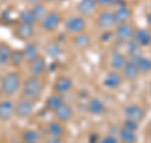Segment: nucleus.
<instances>
[{"instance_id":"f257e3e1","label":"nucleus","mask_w":151,"mask_h":143,"mask_svg":"<svg viewBox=\"0 0 151 143\" xmlns=\"http://www.w3.org/2000/svg\"><path fill=\"white\" fill-rule=\"evenodd\" d=\"M20 93L22 98H25L33 103L39 101L44 93V81L42 80V77L29 76L22 82Z\"/></svg>"},{"instance_id":"f03ea898","label":"nucleus","mask_w":151,"mask_h":143,"mask_svg":"<svg viewBox=\"0 0 151 143\" xmlns=\"http://www.w3.org/2000/svg\"><path fill=\"white\" fill-rule=\"evenodd\" d=\"M22 79L18 72H8L0 80V91L5 98L14 96L22 88Z\"/></svg>"},{"instance_id":"7ed1b4c3","label":"nucleus","mask_w":151,"mask_h":143,"mask_svg":"<svg viewBox=\"0 0 151 143\" xmlns=\"http://www.w3.org/2000/svg\"><path fill=\"white\" fill-rule=\"evenodd\" d=\"M62 23V15L55 10H48V13L38 22L40 29L44 32H54Z\"/></svg>"},{"instance_id":"20e7f679","label":"nucleus","mask_w":151,"mask_h":143,"mask_svg":"<svg viewBox=\"0 0 151 143\" xmlns=\"http://www.w3.org/2000/svg\"><path fill=\"white\" fill-rule=\"evenodd\" d=\"M35 103L30 101L25 98H20L14 103V117L18 119H28L34 113Z\"/></svg>"},{"instance_id":"39448f33","label":"nucleus","mask_w":151,"mask_h":143,"mask_svg":"<svg viewBox=\"0 0 151 143\" xmlns=\"http://www.w3.org/2000/svg\"><path fill=\"white\" fill-rule=\"evenodd\" d=\"M87 28V22L86 18H83L81 15H70L64 20V29L65 32H68L69 34H79L83 33Z\"/></svg>"},{"instance_id":"423d86ee","label":"nucleus","mask_w":151,"mask_h":143,"mask_svg":"<svg viewBox=\"0 0 151 143\" xmlns=\"http://www.w3.org/2000/svg\"><path fill=\"white\" fill-rule=\"evenodd\" d=\"M115 27L116 28H115V32H113V37L116 38V42H119L121 45H125L132 39V34H134L135 28L130 24V22L117 24Z\"/></svg>"},{"instance_id":"0eeeda50","label":"nucleus","mask_w":151,"mask_h":143,"mask_svg":"<svg viewBox=\"0 0 151 143\" xmlns=\"http://www.w3.org/2000/svg\"><path fill=\"white\" fill-rule=\"evenodd\" d=\"M122 113H124V117L127 119H131V120L135 122H142L145 118V109L142 107H140L139 104H127L122 109Z\"/></svg>"},{"instance_id":"6e6552de","label":"nucleus","mask_w":151,"mask_h":143,"mask_svg":"<svg viewBox=\"0 0 151 143\" xmlns=\"http://www.w3.org/2000/svg\"><path fill=\"white\" fill-rule=\"evenodd\" d=\"M96 24L97 27L102 31H108L116 26L115 23V18H113V13L110 9H103L102 12L96 18Z\"/></svg>"},{"instance_id":"1a4fd4ad","label":"nucleus","mask_w":151,"mask_h":143,"mask_svg":"<svg viewBox=\"0 0 151 143\" xmlns=\"http://www.w3.org/2000/svg\"><path fill=\"white\" fill-rule=\"evenodd\" d=\"M28 71H29L30 76L34 77H42L47 72V61L44 56H38L30 62H28Z\"/></svg>"},{"instance_id":"9d476101","label":"nucleus","mask_w":151,"mask_h":143,"mask_svg":"<svg viewBox=\"0 0 151 143\" xmlns=\"http://www.w3.org/2000/svg\"><path fill=\"white\" fill-rule=\"evenodd\" d=\"M35 34V28L34 26H29L25 23L18 22L14 27V36L20 41H30Z\"/></svg>"},{"instance_id":"9b49d317","label":"nucleus","mask_w":151,"mask_h":143,"mask_svg":"<svg viewBox=\"0 0 151 143\" xmlns=\"http://www.w3.org/2000/svg\"><path fill=\"white\" fill-rule=\"evenodd\" d=\"M122 82H124V77L120 71H110L105 75V77L102 80V85L108 90H116L119 89Z\"/></svg>"},{"instance_id":"f8f14e48","label":"nucleus","mask_w":151,"mask_h":143,"mask_svg":"<svg viewBox=\"0 0 151 143\" xmlns=\"http://www.w3.org/2000/svg\"><path fill=\"white\" fill-rule=\"evenodd\" d=\"M73 89V81L70 77L65 75H60L54 80L53 84V91L59 94V95H64L68 94L70 90Z\"/></svg>"},{"instance_id":"ddd939ff","label":"nucleus","mask_w":151,"mask_h":143,"mask_svg":"<svg viewBox=\"0 0 151 143\" xmlns=\"http://www.w3.org/2000/svg\"><path fill=\"white\" fill-rule=\"evenodd\" d=\"M132 41L141 48L149 47L151 43V32L147 28H135L134 34H132Z\"/></svg>"},{"instance_id":"4468645a","label":"nucleus","mask_w":151,"mask_h":143,"mask_svg":"<svg viewBox=\"0 0 151 143\" xmlns=\"http://www.w3.org/2000/svg\"><path fill=\"white\" fill-rule=\"evenodd\" d=\"M53 115H54L55 120H58L60 123H63V124H65V123H68V122L72 120V118L74 115V110H73V108L70 107L68 103H63L62 105H60L53 113Z\"/></svg>"},{"instance_id":"2eb2a0df","label":"nucleus","mask_w":151,"mask_h":143,"mask_svg":"<svg viewBox=\"0 0 151 143\" xmlns=\"http://www.w3.org/2000/svg\"><path fill=\"white\" fill-rule=\"evenodd\" d=\"M14 117V101L10 98L0 100V122H9Z\"/></svg>"},{"instance_id":"dca6fc26","label":"nucleus","mask_w":151,"mask_h":143,"mask_svg":"<svg viewBox=\"0 0 151 143\" xmlns=\"http://www.w3.org/2000/svg\"><path fill=\"white\" fill-rule=\"evenodd\" d=\"M126 62H127L126 55L122 53V52H120L119 50L111 52L110 57H108V65H110V67H111L112 71H120L121 72V70L125 66Z\"/></svg>"},{"instance_id":"f3484780","label":"nucleus","mask_w":151,"mask_h":143,"mask_svg":"<svg viewBox=\"0 0 151 143\" xmlns=\"http://www.w3.org/2000/svg\"><path fill=\"white\" fill-rule=\"evenodd\" d=\"M86 108H87V112L91 114V115H93V117H101L107 110L105 103H103L101 99H98V98L88 99Z\"/></svg>"},{"instance_id":"a211bd4d","label":"nucleus","mask_w":151,"mask_h":143,"mask_svg":"<svg viewBox=\"0 0 151 143\" xmlns=\"http://www.w3.org/2000/svg\"><path fill=\"white\" fill-rule=\"evenodd\" d=\"M97 5L94 3V0H79L77 4V12L78 15H81L83 18L91 17L96 13Z\"/></svg>"},{"instance_id":"6ab92c4d","label":"nucleus","mask_w":151,"mask_h":143,"mask_svg":"<svg viewBox=\"0 0 151 143\" xmlns=\"http://www.w3.org/2000/svg\"><path fill=\"white\" fill-rule=\"evenodd\" d=\"M113 13V18H115V23L117 24H122V23H129L130 19L132 18V10L125 4V5L117 7Z\"/></svg>"},{"instance_id":"aec40b11","label":"nucleus","mask_w":151,"mask_h":143,"mask_svg":"<svg viewBox=\"0 0 151 143\" xmlns=\"http://www.w3.org/2000/svg\"><path fill=\"white\" fill-rule=\"evenodd\" d=\"M121 75H122V77H124V80L135 81L140 76V72L137 70V66H136V63L132 62V61L127 60V62L125 63V66L121 70Z\"/></svg>"},{"instance_id":"412c9836","label":"nucleus","mask_w":151,"mask_h":143,"mask_svg":"<svg viewBox=\"0 0 151 143\" xmlns=\"http://www.w3.org/2000/svg\"><path fill=\"white\" fill-rule=\"evenodd\" d=\"M65 133V128H64V124L60 123L58 120H49L47 123V134L48 136H52V137H59V138H63Z\"/></svg>"},{"instance_id":"4be33fe9","label":"nucleus","mask_w":151,"mask_h":143,"mask_svg":"<svg viewBox=\"0 0 151 143\" xmlns=\"http://www.w3.org/2000/svg\"><path fill=\"white\" fill-rule=\"evenodd\" d=\"M91 43H92L91 36L86 32L79 33V34H74L72 37V45L78 50H86L91 46Z\"/></svg>"},{"instance_id":"5701e85b","label":"nucleus","mask_w":151,"mask_h":143,"mask_svg":"<svg viewBox=\"0 0 151 143\" xmlns=\"http://www.w3.org/2000/svg\"><path fill=\"white\" fill-rule=\"evenodd\" d=\"M23 55H24L25 62H30L34 58H37L38 56H40V51H39V46L35 42H27L24 48L22 50Z\"/></svg>"},{"instance_id":"b1692460","label":"nucleus","mask_w":151,"mask_h":143,"mask_svg":"<svg viewBox=\"0 0 151 143\" xmlns=\"http://www.w3.org/2000/svg\"><path fill=\"white\" fill-rule=\"evenodd\" d=\"M63 103H64L63 95H59V94H57V93H53V94H50L49 96L47 98L44 107H45L47 110L54 113L57 109H58L60 105H62Z\"/></svg>"},{"instance_id":"393cba45","label":"nucleus","mask_w":151,"mask_h":143,"mask_svg":"<svg viewBox=\"0 0 151 143\" xmlns=\"http://www.w3.org/2000/svg\"><path fill=\"white\" fill-rule=\"evenodd\" d=\"M44 52L45 55L49 57V58H53V60H57L62 56V47L58 43L57 41H49L48 43L44 46Z\"/></svg>"},{"instance_id":"a878e982","label":"nucleus","mask_w":151,"mask_h":143,"mask_svg":"<svg viewBox=\"0 0 151 143\" xmlns=\"http://www.w3.org/2000/svg\"><path fill=\"white\" fill-rule=\"evenodd\" d=\"M20 141L23 143H40L42 137L38 131L28 128V129H24L20 133Z\"/></svg>"},{"instance_id":"bb28decb","label":"nucleus","mask_w":151,"mask_h":143,"mask_svg":"<svg viewBox=\"0 0 151 143\" xmlns=\"http://www.w3.org/2000/svg\"><path fill=\"white\" fill-rule=\"evenodd\" d=\"M119 141L120 143H137V133L136 132H132V131H129L126 128H120L119 129Z\"/></svg>"},{"instance_id":"cd10ccee","label":"nucleus","mask_w":151,"mask_h":143,"mask_svg":"<svg viewBox=\"0 0 151 143\" xmlns=\"http://www.w3.org/2000/svg\"><path fill=\"white\" fill-rule=\"evenodd\" d=\"M13 48L8 43L0 42V67H5L9 65V60H10Z\"/></svg>"},{"instance_id":"c85d7f7f","label":"nucleus","mask_w":151,"mask_h":143,"mask_svg":"<svg viewBox=\"0 0 151 143\" xmlns=\"http://www.w3.org/2000/svg\"><path fill=\"white\" fill-rule=\"evenodd\" d=\"M18 22L20 23H25L29 26H35L38 23V19L34 17V14L32 13L30 9H24L18 14Z\"/></svg>"},{"instance_id":"c756f323","label":"nucleus","mask_w":151,"mask_h":143,"mask_svg":"<svg viewBox=\"0 0 151 143\" xmlns=\"http://www.w3.org/2000/svg\"><path fill=\"white\" fill-rule=\"evenodd\" d=\"M25 62L24 55H23L22 50H13L10 55V60H9V65L13 67H20V66Z\"/></svg>"},{"instance_id":"7c9ffc66","label":"nucleus","mask_w":151,"mask_h":143,"mask_svg":"<svg viewBox=\"0 0 151 143\" xmlns=\"http://www.w3.org/2000/svg\"><path fill=\"white\" fill-rule=\"evenodd\" d=\"M136 66H137V70L140 74L142 75H147L151 72V58H149V57H145L142 56L141 58H139L137 61H136Z\"/></svg>"},{"instance_id":"2f4dec72","label":"nucleus","mask_w":151,"mask_h":143,"mask_svg":"<svg viewBox=\"0 0 151 143\" xmlns=\"http://www.w3.org/2000/svg\"><path fill=\"white\" fill-rule=\"evenodd\" d=\"M30 10L32 13L34 14V17L38 19V22L42 18H43L47 13H48V9H47V5L44 3H38V4H34V5L30 7Z\"/></svg>"},{"instance_id":"473e14b6","label":"nucleus","mask_w":151,"mask_h":143,"mask_svg":"<svg viewBox=\"0 0 151 143\" xmlns=\"http://www.w3.org/2000/svg\"><path fill=\"white\" fill-rule=\"evenodd\" d=\"M122 128H126V129L132 131V132H137L140 128V123L131 120V119L124 118V120H122Z\"/></svg>"},{"instance_id":"72a5a7b5","label":"nucleus","mask_w":151,"mask_h":143,"mask_svg":"<svg viewBox=\"0 0 151 143\" xmlns=\"http://www.w3.org/2000/svg\"><path fill=\"white\" fill-rule=\"evenodd\" d=\"M97 143H120V141H119V138H117L116 136L107 134V136H105V137L100 138Z\"/></svg>"},{"instance_id":"f704fd0d","label":"nucleus","mask_w":151,"mask_h":143,"mask_svg":"<svg viewBox=\"0 0 151 143\" xmlns=\"http://www.w3.org/2000/svg\"><path fill=\"white\" fill-rule=\"evenodd\" d=\"M94 3H96V5L97 7H100V8H108V7H111L112 4H113V0H94Z\"/></svg>"},{"instance_id":"c9c22d12","label":"nucleus","mask_w":151,"mask_h":143,"mask_svg":"<svg viewBox=\"0 0 151 143\" xmlns=\"http://www.w3.org/2000/svg\"><path fill=\"white\" fill-rule=\"evenodd\" d=\"M44 143H63V138H59V137H52L48 136L45 138Z\"/></svg>"},{"instance_id":"e433bc0d","label":"nucleus","mask_w":151,"mask_h":143,"mask_svg":"<svg viewBox=\"0 0 151 143\" xmlns=\"http://www.w3.org/2000/svg\"><path fill=\"white\" fill-rule=\"evenodd\" d=\"M24 1L28 4V5H34V4H38V3H40L42 0H24Z\"/></svg>"},{"instance_id":"4c0bfd02","label":"nucleus","mask_w":151,"mask_h":143,"mask_svg":"<svg viewBox=\"0 0 151 143\" xmlns=\"http://www.w3.org/2000/svg\"><path fill=\"white\" fill-rule=\"evenodd\" d=\"M146 20H147V26L150 27V29H151V10L147 13V15H146Z\"/></svg>"},{"instance_id":"58836bf2","label":"nucleus","mask_w":151,"mask_h":143,"mask_svg":"<svg viewBox=\"0 0 151 143\" xmlns=\"http://www.w3.org/2000/svg\"><path fill=\"white\" fill-rule=\"evenodd\" d=\"M6 143H23L20 141V138H12V139H9Z\"/></svg>"},{"instance_id":"ea45409f","label":"nucleus","mask_w":151,"mask_h":143,"mask_svg":"<svg viewBox=\"0 0 151 143\" xmlns=\"http://www.w3.org/2000/svg\"><path fill=\"white\" fill-rule=\"evenodd\" d=\"M53 1H55V0H42V3H44L45 5H47V4H50V3H53Z\"/></svg>"},{"instance_id":"a19ab883","label":"nucleus","mask_w":151,"mask_h":143,"mask_svg":"<svg viewBox=\"0 0 151 143\" xmlns=\"http://www.w3.org/2000/svg\"><path fill=\"white\" fill-rule=\"evenodd\" d=\"M55 1H58V3H64V1H67V0H55Z\"/></svg>"},{"instance_id":"79ce46f5","label":"nucleus","mask_w":151,"mask_h":143,"mask_svg":"<svg viewBox=\"0 0 151 143\" xmlns=\"http://www.w3.org/2000/svg\"><path fill=\"white\" fill-rule=\"evenodd\" d=\"M3 99V94H1V91H0V100Z\"/></svg>"},{"instance_id":"37998d69","label":"nucleus","mask_w":151,"mask_h":143,"mask_svg":"<svg viewBox=\"0 0 151 143\" xmlns=\"http://www.w3.org/2000/svg\"><path fill=\"white\" fill-rule=\"evenodd\" d=\"M149 47H150V52H151V43H150V46H149Z\"/></svg>"},{"instance_id":"c03bdc74","label":"nucleus","mask_w":151,"mask_h":143,"mask_svg":"<svg viewBox=\"0 0 151 143\" xmlns=\"http://www.w3.org/2000/svg\"><path fill=\"white\" fill-rule=\"evenodd\" d=\"M150 94H151V86H150Z\"/></svg>"},{"instance_id":"a18cd8bd","label":"nucleus","mask_w":151,"mask_h":143,"mask_svg":"<svg viewBox=\"0 0 151 143\" xmlns=\"http://www.w3.org/2000/svg\"><path fill=\"white\" fill-rule=\"evenodd\" d=\"M88 143H93V142H88Z\"/></svg>"},{"instance_id":"49530a36","label":"nucleus","mask_w":151,"mask_h":143,"mask_svg":"<svg viewBox=\"0 0 151 143\" xmlns=\"http://www.w3.org/2000/svg\"><path fill=\"white\" fill-rule=\"evenodd\" d=\"M0 143H1V142H0Z\"/></svg>"}]
</instances>
